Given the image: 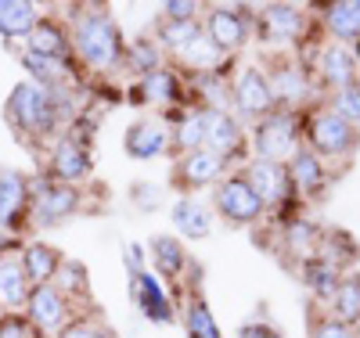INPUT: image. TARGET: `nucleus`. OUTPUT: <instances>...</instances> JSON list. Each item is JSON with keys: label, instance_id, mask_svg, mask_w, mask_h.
Here are the masks:
<instances>
[{"label": "nucleus", "instance_id": "obj_20", "mask_svg": "<svg viewBox=\"0 0 360 338\" xmlns=\"http://www.w3.org/2000/svg\"><path fill=\"white\" fill-rule=\"evenodd\" d=\"M148 256H152V273L162 278V281H169V285L184 281V270L191 266L188 249L173 234H155L152 241H148Z\"/></svg>", "mask_w": 360, "mask_h": 338}, {"label": "nucleus", "instance_id": "obj_36", "mask_svg": "<svg viewBox=\"0 0 360 338\" xmlns=\"http://www.w3.org/2000/svg\"><path fill=\"white\" fill-rule=\"evenodd\" d=\"M303 270H307L303 281H307L310 292H317L321 299H332V295H335V288H339V281H342V273H339L335 263H328V259L314 256V259L303 263Z\"/></svg>", "mask_w": 360, "mask_h": 338}, {"label": "nucleus", "instance_id": "obj_9", "mask_svg": "<svg viewBox=\"0 0 360 338\" xmlns=\"http://www.w3.org/2000/svg\"><path fill=\"white\" fill-rule=\"evenodd\" d=\"M202 29L224 54H238L252 37V11L242 4H217L205 11Z\"/></svg>", "mask_w": 360, "mask_h": 338}, {"label": "nucleus", "instance_id": "obj_8", "mask_svg": "<svg viewBox=\"0 0 360 338\" xmlns=\"http://www.w3.org/2000/svg\"><path fill=\"white\" fill-rule=\"evenodd\" d=\"M29 320H33V327L44 334V338H58L72 320V299L62 295L54 285H37L29 288V299H25V310H22Z\"/></svg>", "mask_w": 360, "mask_h": 338}, {"label": "nucleus", "instance_id": "obj_2", "mask_svg": "<svg viewBox=\"0 0 360 338\" xmlns=\"http://www.w3.org/2000/svg\"><path fill=\"white\" fill-rule=\"evenodd\" d=\"M4 115H8V126L22 137V141H58V126L65 122V115L54 108L51 94L44 86L22 79L11 94H8V105H4Z\"/></svg>", "mask_w": 360, "mask_h": 338}, {"label": "nucleus", "instance_id": "obj_42", "mask_svg": "<svg viewBox=\"0 0 360 338\" xmlns=\"http://www.w3.org/2000/svg\"><path fill=\"white\" fill-rule=\"evenodd\" d=\"M130 202L137 209H144V212H152V209L162 205V188H159V183H152V180H134L130 183Z\"/></svg>", "mask_w": 360, "mask_h": 338}, {"label": "nucleus", "instance_id": "obj_45", "mask_svg": "<svg viewBox=\"0 0 360 338\" xmlns=\"http://www.w3.org/2000/svg\"><path fill=\"white\" fill-rule=\"evenodd\" d=\"M234 338H285L274 324H266V320H252V324H242L238 327Z\"/></svg>", "mask_w": 360, "mask_h": 338}, {"label": "nucleus", "instance_id": "obj_5", "mask_svg": "<svg viewBox=\"0 0 360 338\" xmlns=\"http://www.w3.org/2000/svg\"><path fill=\"white\" fill-rule=\"evenodd\" d=\"M252 144H256V159L288 166V159L299 151V119L292 112H281V108L270 112L266 119L256 122Z\"/></svg>", "mask_w": 360, "mask_h": 338}, {"label": "nucleus", "instance_id": "obj_7", "mask_svg": "<svg viewBox=\"0 0 360 338\" xmlns=\"http://www.w3.org/2000/svg\"><path fill=\"white\" fill-rule=\"evenodd\" d=\"M307 141L314 148V155L339 159V155H349V151L356 148L360 134L346 119H339L332 108H317V112L307 115Z\"/></svg>", "mask_w": 360, "mask_h": 338}, {"label": "nucleus", "instance_id": "obj_27", "mask_svg": "<svg viewBox=\"0 0 360 338\" xmlns=\"http://www.w3.org/2000/svg\"><path fill=\"white\" fill-rule=\"evenodd\" d=\"M29 288H33V285H29L18 256H4V259H0V306H4V310H25Z\"/></svg>", "mask_w": 360, "mask_h": 338}, {"label": "nucleus", "instance_id": "obj_32", "mask_svg": "<svg viewBox=\"0 0 360 338\" xmlns=\"http://www.w3.org/2000/svg\"><path fill=\"white\" fill-rule=\"evenodd\" d=\"M202 33H205V29H202V18H198V22H169V18L159 15V22H155V37H152V40H155L162 51L180 54L184 47H191Z\"/></svg>", "mask_w": 360, "mask_h": 338}, {"label": "nucleus", "instance_id": "obj_21", "mask_svg": "<svg viewBox=\"0 0 360 338\" xmlns=\"http://www.w3.org/2000/svg\"><path fill=\"white\" fill-rule=\"evenodd\" d=\"M18 263L25 270L29 285L37 288V285H54L65 256L58 252L54 245H47V241H25V245H18Z\"/></svg>", "mask_w": 360, "mask_h": 338}, {"label": "nucleus", "instance_id": "obj_44", "mask_svg": "<svg viewBox=\"0 0 360 338\" xmlns=\"http://www.w3.org/2000/svg\"><path fill=\"white\" fill-rule=\"evenodd\" d=\"M307 338H356V331L349 324L335 320V317H324V320L310 324V334Z\"/></svg>", "mask_w": 360, "mask_h": 338}, {"label": "nucleus", "instance_id": "obj_19", "mask_svg": "<svg viewBox=\"0 0 360 338\" xmlns=\"http://www.w3.org/2000/svg\"><path fill=\"white\" fill-rule=\"evenodd\" d=\"M242 176L252 183V191L259 195V202L270 209V205H281L288 195H292V180H288V169L281 162H266V159H252Z\"/></svg>", "mask_w": 360, "mask_h": 338}, {"label": "nucleus", "instance_id": "obj_43", "mask_svg": "<svg viewBox=\"0 0 360 338\" xmlns=\"http://www.w3.org/2000/svg\"><path fill=\"white\" fill-rule=\"evenodd\" d=\"M202 11L205 8L198 0H166L162 4V18H169V22H198Z\"/></svg>", "mask_w": 360, "mask_h": 338}, {"label": "nucleus", "instance_id": "obj_12", "mask_svg": "<svg viewBox=\"0 0 360 338\" xmlns=\"http://www.w3.org/2000/svg\"><path fill=\"white\" fill-rule=\"evenodd\" d=\"M202 148L217 151L227 162H231V155L238 159L245 148L242 119L231 115V108H202Z\"/></svg>", "mask_w": 360, "mask_h": 338}, {"label": "nucleus", "instance_id": "obj_13", "mask_svg": "<svg viewBox=\"0 0 360 338\" xmlns=\"http://www.w3.org/2000/svg\"><path fill=\"white\" fill-rule=\"evenodd\" d=\"M130 295L137 302V310L144 320L152 324H173L176 320V310H173V299L166 295L162 281L155 278L152 270H130Z\"/></svg>", "mask_w": 360, "mask_h": 338}, {"label": "nucleus", "instance_id": "obj_38", "mask_svg": "<svg viewBox=\"0 0 360 338\" xmlns=\"http://www.w3.org/2000/svg\"><path fill=\"white\" fill-rule=\"evenodd\" d=\"M54 288L62 292V295H69V299L86 295V288H90V281H86V266L76 263V259H65L62 270H58V278H54Z\"/></svg>", "mask_w": 360, "mask_h": 338}, {"label": "nucleus", "instance_id": "obj_14", "mask_svg": "<svg viewBox=\"0 0 360 338\" xmlns=\"http://www.w3.org/2000/svg\"><path fill=\"white\" fill-rule=\"evenodd\" d=\"M47 169H51V180H62V183H79L90 176L94 169V159H90V148L79 144L76 137L62 134L54 144H51V155H47Z\"/></svg>", "mask_w": 360, "mask_h": 338}, {"label": "nucleus", "instance_id": "obj_1", "mask_svg": "<svg viewBox=\"0 0 360 338\" xmlns=\"http://www.w3.org/2000/svg\"><path fill=\"white\" fill-rule=\"evenodd\" d=\"M69 37H72V54L94 72H112L127 58L123 29H119L115 15L101 4H79L76 15L69 18Z\"/></svg>", "mask_w": 360, "mask_h": 338}, {"label": "nucleus", "instance_id": "obj_17", "mask_svg": "<svg viewBox=\"0 0 360 338\" xmlns=\"http://www.w3.org/2000/svg\"><path fill=\"white\" fill-rule=\"evenodd\" d=\"M307 15L295 4H266L259 8V15H252V29H259V37L270 44H288L303 33Z\"/></svg>", "mask_w": 360, "mask_h": 338}, {"label": "nucleus", "instance_id": "obj_3", "mask_svg": "<svg viewBox=\"0 0 360 338\" xmlns=\"http://www.w3.org/2000/svg\"><path fill=\"white\" fill-rule=\"evenodd\" d=\"M209 205H213V216H220L231 227H249L266 212V205L259 202V195L252 191V183L242 173L224 176L213 188V202Z\"/></svg>", "mask_w": 360, "mask_h": 338}, {"label": "nucleus", "instance_id": "obj_41", "mask_svg": "<svg viewBox=\"0 0 360 338\" xmlns=\"http://www.w3.org/2000/svg\"><path fill=\"white\" fill-rule=\"evenodd\" d=\"M58 338H119V334L98 317H76Z\"/></svg>", "mask_w": 360, "mask_h": 338}, {"label": "nucleus", "instance_id": "obj_28", "mask_svg": "<svg viewBox=\"0 0 360 338\" xmlns=\"http://www.w3.org/2000/svg\"><path fill=\"white\" fill-rule=\"evenodd\" d=\"M324 25L339 44L360 40V0H335V4H324Z\"/></svg>", "mask_w": 360, "mask_h": 338}, {"label": "nucleus", "instance_id": "obj_35", "mask_svg": "<svg viewBox=\"0 0 360 338\" xmlns=\"http://www.w3.org/2000/svg\"><path fill=\"white\" fill-rule=\"evenodd\" d=\"M180 61H184V65H191L195 72H220L224 69V61H227V54L213 44V40H209L205 33L191 44V47H184V51H180L176 54Z\"/></svg>", "mask_w": 360, "mask_h": 338}, {"label": "nucleus", "instance_id": "obj_30", "mask_svg": "<svg viewBox=\"0 0 360 338\" xmlns=\"http://www.w3.org/2000/svg\"><path fill=\"white\" fill-rule=\"evenodd\" d=\"M285 169H288V180H292V191H299V195L321 191V183H324V166H321V159L314 155V151H295Z\"/></svg>", "mask_w": 360, "mask_h": 338}, {"label": "nucleus", "instance_id": "obj_22", "mask_svg": "<svg viewBox=\"0 0 360 338\" xmlns=\"http://www.w3.org/2000/svg\"><path fill=\"white\" fill-rule=\"evenodd\" d=\"M137 94H141L148 105H169V108L184 105V108H191V105L184 101V79H180V72H176L173 65H162V69H155V72L141 76V79H137Z\"/></svg>", "mask_w": 360, "mask_h": 338}, {"label": "nucleus", "instance_id": "obj_25", "mask_svg": "<svg viewBox=\"0 0 360 338\" xmlns=\"http://www.w3.org/2000/svg\"><path fill=\"white\" fill-rule=\"evenodd\" d=\"M266 79H270V90H274L278 105H299L310 94V79L295 61H281L274 72H266Z\"/></svg>", "mask_w": 360, "mask_h": 338}, {"label": "nucleus", "instance_id": "obj_6", "mask_svg": "<svg viewBox=\"0 0 360 338\" xmlns=\"http://www.w3.org/2000/svg\"><path fill=\"white\" fill-rule=\"evenodd\" d=\"M224 176H227V159H220L209 148H195L188 155H176L169 169V183L180 195H198L202 188H217Z\"/></svg>", "mask_w": 360, "mask_h": 338}, {"label": "nucleus", "instance_id": "obj_23", "mask_svg": "<svg viewBox=\"0 0 360 338\" xmlns=\"http://www.w3.org/2000/svg\"><path fill=\"white\" fill-rule=\"evenodd\" d=\"M321 79L332 90H342V86L356 83V54L346 44H328L321 51Z\"/></svg>", "mask_w": 360, "mask_h": 338}, {"label": "nucleus", "instance_id": "obj_48", "mask_svg": "<svg viewBox=\"0 0 360 338\" xmlns=\"http://www.w3.org/2000/svg\"><path fill=\"white\" fill-rule=\"evenodd\" d=\"M356 61H360V47H356Z\"/></svg>", "mask_w": 360, "mask_h": 338}, {"label": "nucleus", "instance_id": "obj_39", "mask_svg": "<svg viewBox=\"0 0 360 338\" xmlns=\"http://www.w3.org/2000/svg\"><path fill=\"white\" fill-rule=\"evenodd\" d=\"M332 112H335L339 119H346L349 126H356V122H360V83H349V86L335 90Z\"/></svg>", "mask_w": 360, "mask_h": 338}, {"label": "nucleus", "instance_id": "obj_4", "mask_svg": "<svg viewBox=\"0 0 360 338\" xmlns=\"http://www.w3.org/2000/svg\"><path fill=\"white\" fill-rule=\"evenodd\" d=\"M83 205V191L76 183H62V180H33V209H29V220L37 227H58L69 216H76Z\"/></svg>", "mask_w": 360, "mask_h": 338}, {"label": "nucleus", "instance_id": "obj_15", "mask_svg": "<svg viewBox=\"0 0 360 338\" xmlns=\"http://www.w3.org/2000/svg\"><path fill=\"white\" fill-rule=\"evenodd\" d=\"M29 54H40V58H54V61H65L72 58V37H69V22L54 18V15H40V22L33 25V33L25 40Z\"/></svg>", "mask_w": 360, "mask_h": 338}, {"label": "nucleus", "instance_id": "obj_29", "mask_svg": "<svg viewBox=\"0 0 360 338\" xmlns=\"http://www.w3.org/2000/svg\"><path fill=\"white\" fill-rule=\"evenodd\" d=\"M184 331H188V338H224L220 334V324H217V317H213V310H209V302H205V295L198 292V288H191L188 292V299H184Z\"/></svg>", "mask_w": 360, "mask_h": 338}, {"label": "nucleus", "instance_id": "obj_47", "mask_svg": "<svg viewBox=\"0 0 360 338\" xmlns=\"http://www.w3.org/2000/svg\"><path fill=\"white\" fill-rule=\"evenodd\" d=\"M11 249H15V238L0 230V259H4V256H11Z\"/></svg>", "mask_w": 360, "mask_h": 338}, {"label": "nucleus", "instance_id": "obj_37", "mask_svg": "<svg viewBox=\"0 0 360 338\" xmlns=\"http://www.w3.org/2000/svg\"><path fill=\"white\" fill-rule=\"evenodd\" d=\"M285 245L295 252V256H303V259H314L321 252V230L307 220H292L288 230H285Z\"/></svg>", "mask_w": 360, "mask_h": 338}, {"label": "nucleus", "instance_id": "obj_46", "mask_svg": "<svg viewBox=\"0 0 360 338\" xmlns=\"http://www.w3.org/2000/svg\"><path fill=\"white\" fill-rule=\"evenodd\" d=\"M123 259H127V273H130V270H144V266H148V263H144V245L127 241V245H123Z\"/></svg>", "mask_w": 360, "mask_h": 338}, {"label": "nucleus", "instance_id": "obj_10", "mask_svg": "<svg viewBox=\"0 0 360 338\" xmlns=\"http://www.w3.org/2000/svg\"><path fill=\"white\" fill-rule=\"evenodd\" d=\"M33 209V180L15 166H0V230L11 234L29 220Z\"/></svg>", "mask_w": 360, "mask_h": 338}, {"label": "nucleus", "instance_id": "obj_24", "mask_svg": "<svg viewBox=\"0 0 360 338\" xmlns=\"http://www.w3.org/2000/svg\"><path fill=\"white\" fill-rule=\"evenodd\" d=\"M40 22V8L29 0H0V37L4 40H25Z\"/></svg>", "mask_w": 360, "mask_h": 338}, {"label": "nucleus", "instance_id": "obj_26", "mask_svg": "<svg viewBox=\"0 0 360 338\" xmlns=\"http://www.w3.org/2000/svg\"><path fill=\"white\" fill-rule=\"evenodd\" d=\"M22 69L29 72V83H37L44 90H65L72 83V69L65 61H54V58H40V54L22 51Z\"/></svg>", "mask_w": 360, "mask_h": 338}, {"label": "nucleus", "instance_id": "obj_40", "mask_svg": "<svg viewBox=\"0 0 360 338\" xmlns=\"http://www.w3.org/2000/svg\"><path fill=\"white\" fill-rule=\"evenodd\" d=\"M0 338H44L33 320H29L22 310H4L0 313Z\"/></svg>", "mask_w": 360, "mask_h": 338}, {"label": "nucleus", "instance_id": "obj_18", "mask_svg": "<svg viewBox=\"0 0 360 338\" xmlns=\"http://www.w3.org/2000/svg\"><path fill=\"white\" fill-rule=\"evenodd\" d=\"M169 220H173V230L188 241H202L213 234V205L202 202L198 195H180L173 205H169Z\"/></svg>", "mask_w": 360, "mask_h": 338}, {"label": "nucleus", "instance_id": "obj_33", "mask_svg": "<svg viewBox=\"0 0 360 338\" xmlns=\"http://www.w3.org/2000/svg\"><path fill=\"white\" fill-rule=\"evenodd\" d=\"M332 317L349 327L360 324V273H342V281L332 295Z\"/></svg>", "mask_w": 360, "mask_h": 338}, {"label": "nucleus", "instance_id": "obj_34", "mask_svg": "<svg viewBox=\"0 0 360 338\" xmlns=\"http://www.w3.org/2000/svg\"><path fill=\"white\" fill-rule=\"evenodd\" d=\"M123 69H127V72H134L137 79H141V76H148V72H155V69H162V47H159L152 37H141V40L127 44Z\"/></svg>", "mask_w": 360, "mask_h": 338}, {"label": "nucleus", "instance_id": "obj_16", "mask_svg": "<svg viewBox=\"0 0 360 338\" xmlns=\"http://www.w3.org/2000/svg\"><path fill=\"white\" fill-rule=\"evenodd\" d=\"M123 151L134 162H152L169 151V130L159 119H134L123 134Z\"/></svg>", "mask_w": 360, "mask_h": 338}, {"label": "nucleus", "instance_id": "obj_31", "mask_svg": "<svg viewBox=\"0 0 360 338\" xmlns=\"http://www.w3.org/2000/svg\"><path fill=\"white\" fill-rule=\"evenodd\" d=\"M202 148V108H180V115L173 119V130H169V151L176 155H188V151Z\"/></svg>", "mask_w": 360, "mask_h": 338}, {"label": "nucleus", "instance_id": "obj_11", "mask_svg": "<svg viewBox=\"0 0 360 338\" xmlns=\"http://www.w3.org/2000/svg\"><path fill=\"white\" fill-rule=\"evenodd\" d=\"M231 98H234V108L249 115V119H266L270 112H278V101H274V90H270V79L259 65H245L238 69L234 83H231Z\"/></svg>", "mask_w": 360, "mask_h": 338}]
</instances>
